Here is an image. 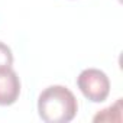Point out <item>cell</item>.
Segmentation results:
<instances>
[{
    "instance_id": "6da1fadb",
    "label": "cell",
    "mask_w": 123,
    "mask_h": 123,
    "mask_svg": "<svg viewBox=\"0 0 123 123\" xmlns=\"http://www.w3.org/2000/svg\"><path fill=\"white\" fill-rule=\"evenodd\" d=\"M77 111V98L64 86H51L39 94L38 113L46 123H68L75 117Z\"/></svg>"
},
{
    "instance_id": "7a4b0ae2",
    "label": "cell",
    "mask_w": 123,
    "mask_h": 123,
    "mask_svg": "<svg viewBox=\"0 0 123 123\" xmlns=\"http://www.w3.org/2000/svg\"><path fill=\"white\" fill-rule=\"evenodd\" d=\"M77 86L83 96L93 103H101L110 94V80L106 73L97 68L81 71L77 78Z\"/></svg>"
},
{
    "instance_id": "3957f363",
    "label": "cell",
    "mask_w": 123,
    "mask_h": 123,
    "mask_svg": "<svg viewBox=\"0 0 123 123\" xmlns=\"http://www.w3.org/2000/svg\"><path fill=\"white\" fill-rule=\"evenodd\" d=\"M20 94V80L16 71L9 68L0 70V106L13 104Z\"/></svg>"
},
{
    "instance_id": "277c9868",
    "label": "cell",
    "mask_w": 123,
    "mask_h": 123,
    "mask_svg": "<svg viewBox=\"0 0 123 123\" xmlns=\"http://www.w3.org/2000/svg\"><path fill=\"white\" fill-rule=\"evenodd\" d=\"M13 65V54H12V49L0 42V70L2 68H9Z\"/></svg>"
}]
</instances>
